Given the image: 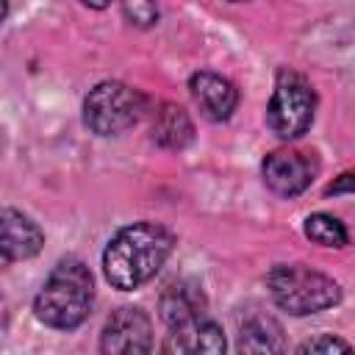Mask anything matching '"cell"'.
I'll return each mask as SVG.
<instances>
[{
  "mask_svg": "<svg viewBox=\"0 0 355 355\" xmlns=\"http://www.w3.org/2000/svg\"><path fill=\"white\" fill-rule=\"evenodd\" d=\"M175 247V236L158 222L119 227L103 250L105 280L119 291H133L155 277Z\"/></svg>",
  "mask_w": 355,
  "mask_h": 355,
  "instance_id": "1",
  "label": "cell"
},
{
  "mask_svg": "<svg viewBox=\"0 0 355 355\" xmlns=\"http://www.w3.org/2000/svg\"><path fill=\"white\" fill-rule=\"evenodd\" d=\"M94 302V280L83 261L64 258L47 275L33 300V313L42 324L55 330H75L86 322Z\"/></svg>",
  "mask_w": 355,
  "mask_h": 355,
  "instance_id": "2",
  "label": "cell"
},
{
  "mask_svg": "<svg viewBox=\"0 0 355 355\" xmlns=\"http://www.w3.org/2000/svg\"><path fill=\"white\" fill-rule=\"evenodd\" d=\"M266 283H269L272 300L294 316L319 313L341 302V286L330 275H322L302 263L272 266Z\"/></svg>",
  "mask_w": 355,
  "mask_h": 355,
  "instance_id": "3",
  "label": "cell"
},
{
  "mask_svg": "<svg viewBox=\"0 0 355 355\" xmlns=\"http://www.w3.org/2000/svg\"><path fill=\"white\" fill-rule=\"evenodd\" d=\"M147 114V97L119 80H103L83 100V122L97 136H119Z\"/></svg>",
  "mask_w": 355,
  "mask_h": 355,
  "instance_id": "4",
  "label": "cell"
},
{
  "mask_svg": "<svg viewBox=\"0 0 355 355\" xmlns=\"http://www.w3.org/2000/svg\"><path fill=\"white\" fill-rule=\"evenodd\" d=\"M313 111H316L313 86L300 72L280 69L266 105V128L283 141L300 139L311 128Z\"/></svg>",
  "mask_w": 355,
  "mask_h": 355,
  "instance_id": "5",
  "label": "cell"
},
{
  "mask_svg": "<svg viewBox=\"0 0 355 355\" xmlns=\"http://www.w3.org/2000/svg\"><path fill=\"white\" fill-rule=\"evenodd\" d=\"M316 158L302 150H275L263 158V183L277 197H297L302 194L316 178Z\"/></svg>",
  "mask_w": 355,
  "mask_h": 355,
  "instance_id": "6",
  "label": "cell"
},
{
  "mask_svg": "<svg viewBox=\"0 0 355 355\" xmlns=\"http://www.w3.org/2000/svg\"><path fill=\"white\" fill-rule=\"evenodd\" d=\"M153 347V324L141 308L125 305L114 311L103 327L100 349L108 355H130V352H150Z\"/></svg>",
  "mask_w": 355,
  "mask_h": 355,
  "instance_id": "7",
  "label": "cell"
},
{
  "mask_svg": "<svg viewBox=\"0 0 355 355\" xmlns=\"http://www.w3.org/2000/svg\"><path fill=\"white\" fill-rule=\"evenodd\" d=\"M44 244L42 227L22 211L0 214V269L33 258Z\"/></svg>",
  "mask_w": 355,
  "mask_h": 355,
  "instance_id": "8",
  "label": "cell"
},
{
  "mask_svg": "<svg viewBox=\"0 0 355 355\" xmlns=\"http://www.w3.org/2000/svg\"><path fill=\"white\" fill-rule=\"evenodd\" d=\"M189 92H191L197 108L202 111V116L211 119V122H225V119H230L233 111H236V105H239V92H236V86H233L227 78H222V75H216V72H208V69L191 75Z\"/></svg>",
  "mask_w": 355,
  "mask_h": 355,
  "instance_id": "9",
  "label": "cell"
},
{
  "mask_svg": "<svg viewBox=\"0 0 355 355\" xmlns=\"http://www.w3.org/2000/svg\"><path fill=\"white\" fill-rule=\"evenodd\" d=\"M205 294L202 288L194 283V280H172L161 300H158V308H161V319L166 322V327H183L194 319H202L205 316Z\"/></svg>",
  "mask_w": 355,
  "mask_h": 355,
  "instance_id": "10",
  "label": "cell"
},
{
  "mask_svg": "<svg viewBox=\"0 0 355 355\" xmlns=\"http://www.w3.org/2000/svg\"><path fill=\"white\" fill-rule=\"evenodd\" d=\"M164 352H225V336L216 322L202 316L183 327H172Z\"/></svg>",
  "mask_w": 355,
  "mask_h": 355,
  "instance_id": "11",
  "label": "cell"
},
{
  "mask_svg": "<svg viewBox=\"0 0 355 355\" xmlns=\"http://www.w3.org/2000/svg\"><path fill=\"white\" fill-rule=\"evenodd\" d=\"M191 139L194 125L189 114L175 103H164L153 116V141L164 150H183L191 144Z\"/></svg>",
  "mask_w": 355,
  "mask_h": 355,
  "instance_id": "12",
  "label": "cell"
},
{
  "mask_svg": "<svg viewBox=\"0 0 355 355\" xmlns=\"http://www.w3.org/2000/svg\"><path fill=\"white\" fill-rule=\"evenodd\" d=\"M241 352H280L286 349L283 330L272 316H250L239 333Z\"/></svg>",
  "mask_w": 355,
  "mask_h": 355,
  "instance_id": "13",
  "label": "cell"
},
{
  "mask_svg": "<svg viewBox=\"0 0 355 355\" xmlns=\"http://www.w3.org/2000/svg\"><path fill=\"white\" fill-rule=\"evenodd\" d=\"M305 236L322 247H347L349 233L344 227V222L333 214H311L305 219Z\"/></svg>",
  "mask_w": 355,
  "mask_h": 355,
  "instance_id": "14",
  "label": "cell"
},
{
  "mask_svg": "<svg viewBox=\"0 0 355 355\" xmlns=\"http://www.w3.org/2000/svg\"><path fill=\"white\" fill-rule=\"evenodd\" d=\"M122 11L130 25L136 28H153L158 22V3L155 0H119Z\"/></svg>",
  "mask_w": 355,
  "mask_h": 355,
  "instance_id": "15",
  "label": "cell"
},
{
  "mask_svg": "<svg viewBox=\"0 0 355 355\" xmlns=\"http://www.w3.org/2000/svg\"><path fill=\"white\" fill-rule=\"evenodd\" d=\"M349 344L344 338H336V336H316V338H308L305 344L297 347V352H347Z\"/></svg>",
  "mask_w": 355,
  "mask_h": 355,
  "instance_id": "16",
  "label": "cell"
},
{
  "mask_svg": "<svg viewBox=\"0 0 355 355\" xmlns=\"http://www.w3.org/2000/svg\"><path fill=\"white\" fill-rule=\"evenodd\" d=\"M349 191H352V172L338 175V180L327 186V194H349Z\"/></svg>",
  "mask_w": 355,
  "mask_h": 355,
  "instance_id": "17",
  "label": "cell"
},
{
  "mask_svg": "<svg viewBox=\"0 0 355 355\" xmlns=\"http://www.w3.org/2000/svg\"><path fill=\"white\" fill-rule=\"evenodd\" d=\"M83 6H89V8H94V11H100V8H105L111 0H80Z\"/></svg>",
  "mask_w": 355,
  "mask_h": 355,
  "instance_id": "18",
  "label": "cell"
},
{
  "mask_svg": "<svg viewBox=\"0 0 355 355\" xmlns=\"http://www.w3.org/2000/svg\"><path fill=\"white\" fill-rule=\"evenodd\" d=\"M6 14H8V0H0V22L6 19Z\"/></svg>",
  "mask_w": 355,
  "mask_h": 355,
  "instance_id": "19",
  "label": "cell"
},
{
  "mask_svg": "<svg viewBox=\"0 0 355 355\" xmlns=\"http://www.w3.org/2000/svg\"><path fill=\"white\" fill-rule=\"evenodd\" d=\"M230 3H244V0H230Z\"/></svg>",
  "mask_w": 355,
  "mask_h": 355,
  "instance_id": "20",
  "label": "cell"
}]
</instances>
